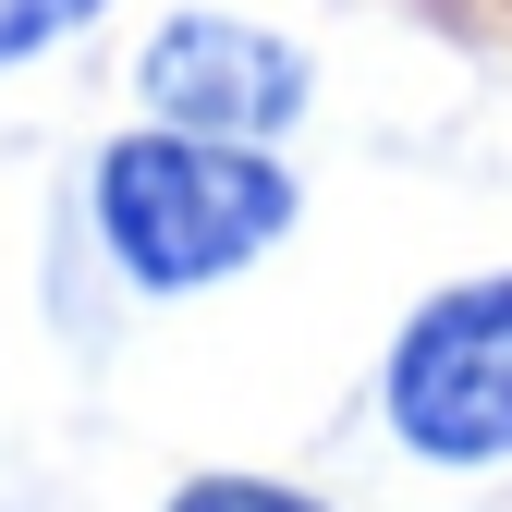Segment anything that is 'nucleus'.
<instances>
[{"label":"nucleus","mask_w":512,"mask_h":512,"mask_svg":"<svg viewBox=\"0 0 512 512\" xmlns=\"http://www.w3.org/2000/svg\"><path fill=\"white\" fill-rule=\"evenodd\" d=\"M86 220L110 244V269L135 293H208L244 256H269L293 232V171L244 135H183V122H135L86 171Z\"/></svg>","instance_id":"obj_1"},{"label":"nucleus","mask_w":512,"mask_h":512,"mask_svg":"<svg viewBox=\"0 0 512 512\" xmlns=\"http://www.w3.org/2000/svg\"><path fill=\"white\" fill-rule=\"evenodd\" d=\"M391 439L415 464H512V281H452L391 342Z\"/></svg>","instance_id":"obj_2"},{"label":"nucleus","mask_w":512,"mask_h":512,"mask_svg":"<svg viewBox=\"0 0 512 512\" xmlns=\"http://www.w3.org/2000/svg\"><path fill=\"white\" fill-rule=\"evenodd\" d=\"M305 49L269 37V25H244V13H171L147 49H135V98L147 122H183V135H244V147H269L305 122Z\"/></svg>","instance_id":"obj_3"},{"label":"nucleus","mask_w":512,"mask_h":512,"mask_svg":"<svg viewBox=\"0 0 512 512\" xmlns=\"http://www.w3.org/2000/svg\"><path fill=\"white\" fill-rule=\"evenodd\" d=\"M98 13H110V0H0V74L37 61V49H61V37H86Z\"/></svg>","instance_id":"obj_4"},{"label":"nucleus","mask_w":512,"mask_h":512,"mask_svg":"<svg viewBox=\"0 0 512 512\" xmlns=\"http://www.w3.org/2000/svg\"><path fill=\"white\" fill-rule=\"evenodd\" d=\"M171 512H330V500L293 488V476H183Z\"/></svg>","instance_id":"obj_5"}]
</instances>
